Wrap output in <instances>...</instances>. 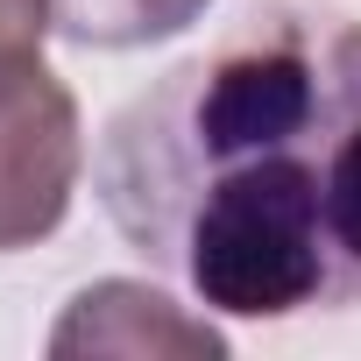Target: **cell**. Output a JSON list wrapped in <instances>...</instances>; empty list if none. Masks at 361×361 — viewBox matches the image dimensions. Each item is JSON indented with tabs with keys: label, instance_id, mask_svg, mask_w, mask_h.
Returning a JSON list of instances; mask_svg holds the SVG:
<instances>
[{
	"label": "cell",
	"instance_id": "cell-3",
	"mask_svg": "<svg viewBox=\"0 0 361 361\" xmlns=\"http://www.w3.org/2000/svg\"><path fill=\"white\" fill-rule=\"evenodd\" d=\"M50 354H192V361H227V333L213 319H192L177 298L135 283V276H106L92 290L71 298V312L50 333Z\"/></svg>",
	"mask_w": 361,
	"mask_h": 361
},
{
	"label": "cell",
	"instance_id": "cell-5",
	"mask_svg": "<svg viewBox=\"0 0 361 361\" xmlns=\"http://www.w3.org/2000/svg\"><path fill=\"white\" fill-rule=\"evenodd\" d=\"M50 0H0V57H15V50H43L50 36Z\"/></svg>",
	"mask_w": 361,
	"mask_h": 361
},
{
	"label": "cell",
	"instance_id": "cell-4",
	"mask_svg": "<svg viewBox=\"0 0 361 361\" xmlns=\"http://www.w3.org/2000/svg\"><path fill=\"white\" fill-rule=\"evenodd\" d=\"M206 8L213 0H50V22L78 50H149L206 22Z\"/></svg>",
	"mask_w": 361,
	"mask_h": 361
},
{
	"label": "cell",
	"instance_id": "cell-2",
	"mask_svg": "<svg viewBox=\"0 0 361 361\" xmlns=\"http://www.w3.org/2000/svg\"><path fill=\"white\" fill-rule=\"evenodd\" d=\"M85 170V128L71 85L43 50L0 57V255L36 248L64 227Z\"/></svg>",
	"mask_w": 361,
	"mask_h": 361
},
{
	"label": "cell",
	"instance_id": "cell-1",
	"mask_svg": "<svg viewBox=\"0 0 361 361\" xmlns=\"http://www.w3.org/2000/svg\"><path fill=\"white\" fill-rule=\"evenodd\" d=\"M114 234L220 319L361 305V22L269 8L106 121Z\"/></svg>",
	"mask_w": 361,
	"mask_h": 361
}]
</instances>
